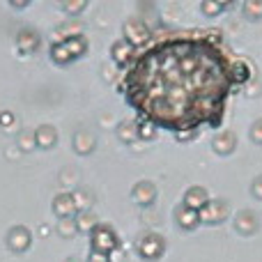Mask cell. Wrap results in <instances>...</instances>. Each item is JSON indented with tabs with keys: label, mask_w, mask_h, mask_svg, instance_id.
Returning a JSON list of instances; mask_svg holds the SVG:
<instances>
[{
	"label": "cell",
	"mask_w": 262,
	"mask_h": 262,
	"mask_svg": "<svg viewBox=\"0 0 262 262\" xmlns=\"http://www.w3.org/2000/svg\"><path fill=\"white\" fill-rule=\"evenodd\" d=\"M253 78L251 62L223 46L219 30L175 32L136 51L118 95L136 120L170 134L221 129L228 101Z\"/></svg>",
	"instance_id": "1"
},
{
	"label": "cell",
	"mask_w": 262,
	"mask_h": 262,
	"mask_svg": "<svg viewBox=\"0 0 262 262\" xmlns=\"http://www.w3.org/2000/svg\"><path fill=\"white\" fill-rule=\"evenodd\" d=\"M120 249V239L115 230L106 223H97L90 232V253H101V255H113Z\"/></svg>",
	"instance_id": "2"
},
{
	"label": "cell",
	"mask_w": 262,
	"mask_h": 262,
	"mask_svg": "<svg viewBox=\"0 0 262 262\" xmlns=\"http://www.w3.org/2000/svg\"><path fill=\"white\" fill-rule=\"evenodd\" d=\"M122 39L129 41V44L138 51V49H143V46L149 44V39H152V30L147 28V23H145L143 18L131 16V18L124 21V26H122Z\"/></svg>",
	"instance_id": "3"
},
{
	"label": "cell",
	"mask_w": 262,
	"mask_h": 262,
	"mask_svg": "<svg viewBox=\"0 0 262 262\" xmlns=\"http://www.w3.org/2000/svg\"><path fill=\"white\" fill-rule=\"evenodd\" d=\"M198 216L200 223H205V226H219V223H223L230 216V205L223 198H209L207 205L198 212Z\"/></svg>",
	"instance_id": "4"
},
{
	"label": "cell",
	"mask_w": 262,
	"mask_h": 262,
	"mask_svg": "<svg viewBox=\"0 0 262 262\" xmlns=\"http://www.w3.org/2000/svg\"><path fill=\"white\" fill-rule=\"evenodd\" d=\"M136 249H138V255L143 260L157 262V260L163 258V253H166V242H163L161 235H154V232H149V235H145L143 239L136 244Z\"/></svg>",
	"instance_id": "5"
},
{
	"label": "cell",
	"mask_w": 262,
	"mask_h": 262,
	"mask_svg": "<svg viewBox=\"0 0 262 262\" xmlns=\"http://www.w3.org/2000/svg\"><path fill=\"white\" fill-rule=\"evenodd\" d=\"M32 244V232L26 226H14L7 232V246L12 253H26Z\"/></svg>",
	"instance_id": "6"
},
{
	"label": "cell",
	"mask_w": 262,
	"mask_h": 262,
	"mask_svg": "<svg viewBox=\"0 0 262 262\" xmlns=\"http://www.w3.org/2000/svg\"><path fill=\"white\" fill-rule=\"evenodd\" d=\"M157 195H159L157 186L149 180H140L138 184H134V189H131V200H134L136 205H140V207L152 205L154 200H157Z\"/></svg>",
	"instance_id": "7"
},
{
	"label": "cell",
	"mask_w": 262,
	"mask_h": 262,
	"mask_svg": "<svg viewBox=\"0 0 262 262\" xmlns=\"http://www.w3.org/2000/svg\"><path fill=\"white\" fill-rule=\"evenodd\" d=\"M258 228H260V221H258V216H255V212H251V209H242V212L235 216V230H237V235L253 237L255 232H258Z\"/></svg>",
	"instance_id": "8"
},
{
	"label": "cell",
	"mask_w": 262,
	"mask_h": 262,
	"mask_svg": "<svg viewBox=\"0 0 262 262\" xmlns=\"http://www.w3.org/2000/svg\"><path fill=\"white\" fill-rule=\"evenodd\" d=\"M53 214L58 219H74L78 214V207H76V198L72 193H58L53 198Z\"/></svg>",
	"instance_id": "9"
},
{
	"label": "cell",
	"mask_w": 262,
	"mask_h": 262,
	"mask_svg": "<svg viewBox=\"0 0 262 262\" xmlns=\"http://www.w3.org/2000/svg\"><path fill=\"white\" fill-rule=\"evenodd\" d=\"M134 55H136V49L129 44V41H124L122 37H120V39H115L113 46H111V60H113V62L118 64L120 69L127 67Z\"/></svg>",
	"instance_id": "10"
},
{
	"label": "cell",
	"mask_w": 262,
	"mask_h": 262,
	"mask_svg": "<svg viewBox=\"0 0 262 262\" xmlns=\"http://www.w3.org/2000/svg\"><path fill=\"white\" fill-rule=\"evenodd\" d=\"M209 200V193L205 186H189V189L184 191V198H182V205L189 209H195V212H200V209L207 205Z\"/></svg>",
	"instance_id": "11"
},
{
	"label": "cell",
	"mask_w": 262,
	"mask_h": 262,
	"mask_svg": "<svg viewBox=\"0 0 262 262\" xmlns=\"http://www.w3.org/2000/svg\"><path fill=\"white\" fill-rule=\"evenodd\" d=\"M235 147H237L235 131H219L212 140V149L219 154V157H228V154H232Z\"/></svg>",
	"instance_id": "12"
},
{
	"label": "cell",
	"mask_w": 262,
	"mask_h": 262,
	"mask_svg": "<svg viewBox=\"0 0 262 262\" xmlns=\"http://www.w3.org/2000/svg\"><path fill=\"white\" fill-rule=\"evenodd\" d=\"M172 216H175V223L182 228V230H195V228L200 226V216L195 209H189L184 207V205H177L175 212H172Z\"/></svg>",
	"instance_id": "13"
},
{
	"label": "cell",
	"mask_w": 262,
	"mask_h": 262,
	"mask_svg": "<svg viewBox=\"0 0 262 262\" xmlns=\"http://www.w3.org/2000/svg\"><path fill=\"white\" fill-rule=\"evenodd\" d=\"M64 46H67V51H69V55H72L74 60H78V58H83V55L88 53V49H90V41H88V37L85 35H67L64 39H60Z\"/></svg>",
	"instance_id": "14"
},
{
	"label": "cell",
	"mask_w": 262,
	"mask_h": 262,
	"mask_svg": "<svg viewBox=\"0 0 262 262\" xmlns=\"http://www.w3.org/2000/svg\"><path fill=\"white\" fill-rule=\"evenodd\" d=\"M32 134H35V145L41 149H51L58 143V131H55L53 124H39Z\"/></svg>",
	"instance_id": "15"
},
{
	"label": "cell",
	"mask_w": 262,
	"mask_h": 262,
	"mask_svg": "<svg viewBox=\"0 0 262 262\" xmlns=\"http://www.w3.org/2000/svg\"><path fill=\"white\" fill-rule=\"evenodd\" d=\"M39 44H41V39L32 28H26V30H21L16 35V46L23 51V53H35V51L39 49Z\"/></svg>",
	"instance_id": "16"
},
{
	"label": "cell",
	"mask_w": 262,
	"mask_h": 262,
	"mask_svg": "<svg viewBox=\"0 0 262 262\" xmlns=\"http://www.w3.org/2000/svg\"><path fill=\"white\" fill-rule=\"evenodd\" d=\"M74 149H76L78 154H90L92 149H95V138H92V134H88V131H76V134H74Z\"/></svg>",
	"instance_id": "17"
},
{
	"label": "cell",
	"mask_w": 262,
	"mask_h": 262,
	"mask_svg": "<svg viewBox=\"0 0 262 262\" xmlns=\"http://www.w3.org/2000/svg\"><path fill=\"white\" fill-rule=\"evenodd\" d=\"M49 55H51V60H53L55 64H69V62H74V58L69 55L67 46H64L62 41H55V44H51Z\"/></svg>",
	"instance_id": "18"
},
{
	"label": "cell",
	"mask_w": 262,
	"mask_h": 262,
	"mask_svg": "<svg viewBox=\"0 0 262 262\" xmlns=\"http://www.w3.org/2000/svg\"><path fill=\"white\" fill-rule=\"evenodd\" d=\"M74 226H76V232H88V235H90L92 228L97 226V219L85 209V212H78L76 216H74Z\"/></svg>",
	"instance_id": "19"
},
{
	"label": "cell",
	"mask_w": 262,
	"mask_h": 262,
	"mask_svg": "<svg viewBox=\"0 0 262 262\" xmlns=\"http://www.w3.org/2000/svg\"><path fill=\"white\" fill-rule=\"evenodd\" d=\"M232 5L230 3H216V0H203L200 3V12L205 14V16H219V14L228 12Z\"/></svg>",
	"instance_id": "20"
},
{
	"label": "cell",
	"mask_w": 262,
	"mask_h": 262,
	"mask_svg": "<svg viewBox=\"0 0 262 262\" xmlns=\"http://www.w3.org/2000/svg\"><path fill=\"white\" fill-rule=\"evenodd\" d=\"M136 138L149 143V140L157 138V127H152L149 122H143V120H136Z\"/></svg>",
	"instance_id": "21"
},
{
	"label": "cell",
	"mask_w": 262,
	"mask_h": 262,
	"mask_svg": "<svg viewBox=\"0 0 262 262\" xmlns=\"http://www.w3.org/2000/svg\"><path fill=\"white\" fill-rule=\"evenodd\" d=\"M58 7L62 9L64 14H69V16H78V14H83V9L88 7V3L85 0H67V3H60Z\"/></svg>",
	"instance_id": "22"
},
{
	"label": "cell",
	"mask_w": 262,
	"mask_h": 262,
	"mask_svg": "<svg viewBox=\"0 0 262 262\" xmlns=\"http://www.w3.org/2000/svg\"><path fill=\"white\" fill-rule=\"evenodd\" d=\"M242 9H244V16L251 18V21L262 18V0H249V3L242 5Z\"/></svg>",
	"instance_id": "23"
},
{
	"label": "cell",
	"mask_w": 262,
	"mask_h": 262,
	"mask_svg": "<svg viewBox=\"0 0 262 262\" xmlns=\"http://www.w3.org/2000/svg\"><path fill=\"white\" fill-rule=\"evenodd\" d=\"M118 136L124 143H134L136 140V122H122L118 129Z\"/></svg>",
	"instance_id": "24"
},
{
	"label": "cell",
	"mask_w": 262,
	"mask_h": 262,
	"mask_svg": "<svg viewBox=\"0 0 262 262\" xmlns=\"http://www.w3.org/2000/svg\"><path fill=\"white\" fill-rule=\"evenodd\" d=\"M58 230L62 232V237H74V232H76V226H74V219H60Z\"/></svg>",
	"instance_id": "25"
},
{
	"label": "cell",
	"mask_w": 262,
	"mask_h": 262,
	"mask_svg": "<svg viewBox=\"0 0 262 262\" xmlns=\"http://www.w3.org/2000/svg\"><path fill=\"white\" fill-rule=\"evenodd\" d=\"M249 136H251V140H253L255 145H262V118H258L253 124H251Z\"/></svg>",
	"instance_id": "26"
},
{
	"label": "cell",
	"mask_w": 262,
	"mask_h": 262,
	"mask_svg": "<svg viewBox=\"0 0 262 262\" xmlns=\"http://www.w3.org/2000/svg\"><path fill=\"white\" fill-rule=\"evenodd\" d=\"M18 145H21V149L37 147V145H35V134H21V136H18Z\"/></svg>",
	"instance_id": "27"
},
{
	"label": "cell",
	"mask_w": 262,
	"mask_h": 262,
	"mask_svg": "<svg viewBox=\"0 0 262 262\" xmlns=\"http://www.w3.org/2000/svg\"><path fill=\"white\" fill-rule=\"evenodd\" d=\"M251 195H253L255 200H262V175H258L251 182Z\"/></svg>",
	"instance_id": "28"
},
{
	"label": "cell",
	"mask_w": 262,
	"mask_h": 262,
	"mask_svg": "<svg viewBox=\"0 0 262 262\" xmlns=\"http://www.w3.org/2000/svg\"><path fill=\"white\" fill-rule=\"evenodd\" d=\"M12 124H14V113H9V111H3V113H0V127L9 129Z\"/></svg>",
	"instance_id": "29"
},
{
	"label": "cell",
	"mask_w": 262,
	"mask_h": 262,
	"mask_svg": "<svg viewBox=\"0 0 262 262\" xmlns=\"http://www.w3.org/2000/svg\"><path fill=\"white\" fill-rule=\"evenodd\" d=\"M88 262H111L108 255H101V253H90L88 255Z\"/></svg>",
	"instance_id": "30"
},
{
	"label": "cell",
	"mask_w": 262,
	"mask_h": 262,
	"mask_svg": "<svg viewBox=\"0 0 262 262\" xmlns=\"http://www.w3.org/2000/svg\"><path fill=\"white\" fill-rule=\"evenodd\" d=\"M64 262H78L76 258H69V260H64Z\"/></svg>",
	"instance_id": "31"
}]
</instances>
